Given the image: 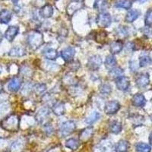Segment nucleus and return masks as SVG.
Listing matches in <instances>:
<instances>
[{
  "label": "nucleus",
  "instance_id": "obj_1",
  "mask_svg": "<svg viewBox=\"0 0 152 152\" xmlns=\"http://www.w3.org/2000/svg\"><path fill=\"white\" fill-rule=\"evenodd\" d=\"M20 119L16 114H11L2 120L0 125L3 129L8 132H17L19 129Z\"/></svg>",
  "mask_w": 152,
  "mask_h": 152
},
{
  "label": "nucleus",
  "instance_id": "obj_2",
  "mask_svg": "<svg viewBox=\"0 0 152 152\" xmlns=\"http://www.w3.org/2000/svg\"><path fill=\"white\" fill-rule=\"evenodd\" d=\"M27 42L29 47L33 50H37L43 43V34L37 31L29 32L27 37Z\"/></svg>",
  "mask_w": 152,
  "mask_h": 152
},
{
  "label": "nucleus",
  "instance_id": "obj_3",
  "mask_svg": "<svg viewBox=\"0 0 152 152\" xmlns=\"http://www.w3.org/2000/svg\"><path fill=\"white\" fill-rule=\"evenodd\" d=\"M111 16L109 13L102 12L98 15L97 18V24L100 28H105L109 27L111 24Z\"/></svg>",
  "mask_w": 152,
  "mask_h": 152
},
{
  "label": "nucleus",
  "instance_id": "obj_4",
  "mask_svg": "<svg viewBox=\"0 0 152 152\" xmlns=\"http://www.w3.org/2000/svg\"><path fill=\"white\" fill-rule=\"evenodd\" d=\"M76 129V124L74 121H66L62 125L60 129L61 134L62 136H68L75 131Z\"/></svg>",
  "mask_w": 152,
  "mask_h": 152
},
{
  "label": "nucleus",
  "instance_id": "obj_5",
  "mask_svg": "<svg viewBox=\"0 0 152 152\" xmlns=\"http://www.w3.org/2000/svg\"><path fill=\"white\" fill-rule=\"evenodd\" d=\"M120 109V104L117 100H110L106 103L104 106V111L107 115L115 114Z\"/></svg>",
  "mask_w": 152,
  "mask_h": 152
},
{
  "label": "nucleus",
  "instance_id": "obj_6",
  "mask_svg": "<svg viewBox=\"0 0 152 152\" xmlns=\"http://www.w3.org/2000/svg\"><path fill=\"white\" fill-rule=\"evenodd\" d=\"M102 65V59L98 55L92 56L89 58L88 62V67L91 70H97Z\"/></svg>",
  "mask_w": 152,
  "mask_h": 152
},
{
  "label": "nucleus",
  "instance_id": "obj_7",
  "mask_svg": "<svg viewBox=\"0 0 152 152\" xmlns=\"http://www.w3.org/2000/svg\"><path fill=\"white\" fill-rule=\"evenodd\" d=\"M94 152H113V145L110 141H103L94 148Z\"/></svg>",
  "mask_w": 152,
  "mask_h": 152
},
{
  "label": "nucleus",
  "instance_id": "obj_8",
  "mask_svg": "<svg viewBox=\"0 0 152 152\" xmlns=\"http://www.w3.org/2000/svg\"><path fill=\"white\" fill-rule=\"evenodd\" d=\"M75 55V50L72 47H66L61 51V56L67 62L72 61Z\"/></svg>",
  "mask_w": 152,
  "mask_h": 152
},
{
  "label": "nucleus",
  "instance_id": "obj_9",
  "mask_svg": "<svg viewBox=\"0 0 152 152\" xmlns=\"http://www.w3.org/2000/svg\"><path fill=\"white\" fill-rule=\"evenodd\" d=\"M116 85L119 90L126 91L129 87V79L126 76H121L116 79Z\"/></svg>",
  "mask_w": 152,
  "mask_h": 152
},
{
  "label": "nucleus",
  "instance_id": "obj_10",
  "mask_svg": "<svg viewBox=\"0 0 152 152\" xmlns=\"http://www.w3.org/2000/svg\"><path fill=\"white\" fill-rule=\"evenodd\" d=\"M19 32V28L17 26H10L5 33V39L9 42H12Z\"/></svg>",
  "mask_w": 152,
  "mask_h": 152
},
{
  "label": "nucleus",
  "instance_id": "obj_11",
  "mask_svg": "<svg viewBox=\"0 0 152 152\" xmlns=\"http://www.w3.org/2000/svg\"><path fill=\"white\" fill-rule=\"evenodd\" d=\"M136 85L139 88H144L148 86L150 82L149 80V75L148 73H142L139 75L136 79Z\"/></svg>",
  "mask_w": 152,
  "mask_h": 152
},
{
  "label": "nucleus",
  "instance_id": "obj_12",
  "mask_svg": "<svg viewBox=\"0 0 152 152\" xmlns=\"http://www.w3.org/2000/svg\"><path fill=\"white\" fill-rule=\"evenodd\" d=\"M21 86V80L18 77H14L9 81L8 85L9 90L12 92H16L19 90V88Z\"/></svg>",
  "mask_w": 152,
  "mask_h": 152
},
{
  "label": "nucleus",
  "instance_id": "obj_13",
  "mask_svg": "<svg viewBox=\"0 0 152 152\" xmlns=\"http://www.w3.org/2000/svg\"><path fill=\"white\" fill-rule=\"evenodd\" d=\"M49 114H50V112H49L48 108L44 107V108H42V109L38 111V113L35 116V119L37 121V123H43L45 122L46 119L48 117Z\"/></svg>",
  "mask_w": 152,
  "mask_h": 152
},
{
  "label": "nucleus",
  "instance_id": "obj_14",
  "mask_svg": "<svg viewBox=\"0 0 152 152\" xmlns=\"http://www.w3.org/2000/svg\"><path fill=\"white\" fill-rule=\"evenodd\" d=\"M52 110L56 116H62L65 113V104L62 101H57L52 106Z\"/></svg>",
  "mask_w": 152,
  "mask_h": 152
},
{
  "label": "nucleus",
  "instance_id": "obj_15",
  "mask_svg": "<svg viewBox=\"0 0 152 152\" xmlns=\"http://www.w3.org/2000/svg\"><path fill=\"white\" fill-rule=\"evenodd\" d=\"M53 14V8L51 5H45L40 9V15L42 18H49Z\"/></svg>",
  "mask_w": 152,
  "mask_h": 152
},
{
  "label": "nucleus",
  "instance_id": "obj_16",
  "mask_svg": "<svg viewBox=\"0 0 152 152\" xmlns=\"http://www.w3.org/2000/svg\"><path fill=\"white\" fill-rule=\"evenodd\" d=\"M132 104L137 107H142L146 104L145 97L141 94H136L132 97Z\"/></svg>",
  "mask_w": 152,
  "mask_h": 152
},
{
  "label": "nucleus",
  "instance_id": "obj_17",
  "mask_svg": "<svg viewBox=\"0 0 152 152\" xmlns=\"http://www.w3.org/2000/svg\"><path fill=\"white\" fill-rule=\"evenodd\" d=\"M12 12L7 9H2L0 11V23L1 24H8L12 19Z\"/></svg>",
  "mask_w": 152,
  "mask_h": 152
},
{
  "label": "nucleus",
  "instance_id": "obj_18",
  "mask_svg": "<svg viewBox=\"0 0 152 152\" xmlns=\"http://www.w3.org/2000/svg\"><path fill=\"white\" fill-rule=\"evenodd\" d=\"M123 48V42L121 40H116L110 43V50L112 54H117L122 51Z\"/></svg>",
  "mask_w": 152,
  "mask_h": 152
},
{
  "label": "nucleus",
  "instance_id": "obj_19",
  "mask_svg": "<svg viewBox=\"0 0 152 152\" xmlns=\"http://www.w3.org/2000/svg\"><path fill=\"white\" fill-rule=\"evenodd\" d=\"M25 54H26V50L24 47H13L9 53V55L12 57H21Z\"/></svg>",
  "mask_w": 152,
  "mask_h": 152
},
{
  "label": "nucleus",
  "instance_id": "obj_20",
  "mask_svg": "<svg viewBox=\"0 0 152 152\" xmlns=\"http://www.w3.org/2000/svg\"><path fill=\"white\" fill-rule=\"evenodd\" d=\"M129 143L126 140H120L115 148L116 152H128L129 149Z\"/></svg>",
  "mask_w": 152,
  "mask_h": 152
},
{
  "label": "nucleus",
  "instance_id": "obj_21",
  "mask_svg": "<svg viewBox=\"0 0 152 152\" xmlns=\"http://www.w3.org/2000/svg\"><path fill=\"white\" fill-rule=\"evenodd\" d=\"M139 15H140V12L139 11L136 10V9H132V10H130L127 13L126 18H125V20H126V22L132 23L138 18Z\"/></svg>",
  "mask_w": 152,
  "mask_h": 152
},
{
  "label": "nucleus",
  "instance_id": "obj_22",
  "mask_svg": "<svg viewBox=\"0 0 152 152\" xmlns=\"http://www.w3.org/2000/svg\"><path fill=\"white\" fill-rule=\"evenodd\" d=\"M108 7H109V4L107 0H95L94 4V8L101 12L107 10Z\"/></svg>",
  "mask_w": 152,
  "mask_h": 152
},
{
  "label": "nucleus",
  "instance_id": "obj_23",
  "mask_svg": "<svg viewBox=\"0 0 152 152\" xmlns=\"http://www.w3.org/2000/svg\"><path fill=\"white\" fill-rule=\"evenodd\" d=\"M93 133H94L93 128H92V127H88V128L85 129H83L81 132V133H80V135H79L80 139H81L82 142H83V141L88 140V139L92 136Z\"/></svg>",
  "mask_w": 152,
  "mask_h": 152
},
{
  "label": "nucleus",
  "instance_id": "obj_24",
  "mask_svg": "<svg viewBox=\"0 0 152 152\" xmlns=\"http://www.w3.org/2000/svg\"><path fill=\"white\" fill-rule=\"evenodd\" d=\"M43 56L49 60H55L58 57V52L54 49H47L43 52Z\"/></svg>",
  "mask_w": 152,
  "mask_h": 152
},
{
  "label": "nucleus",
  "instance_id": "obj_25",
  "mask_svg": "<svg viewBox=\"0 0 152 152\" xmlns=\"http://www.w3.org/2000/svg\"><path fill=\"white\" fill-rule=\"evenodd\" d=\"M66 147L68 148L71 149V150L75 151L78 148L80 145L79 141L75 139V138H69L66 142Z\"/></svg>",
  "mask_w": 152,
  "mask_h": 152
},
{
  "label": "nucleus",
  "instance_id": "obj_26",
  "mask_svg": "<svg viewBox=\"0 0 152 152\" xmlns=\"http://www.w3.org/2000/svg\"><path fill=\"white\" fill-rule=\"evenodd\" d=\"M123 70L119 67H114L110 70L109 75L112 79H115L123 76Z\"/></svg>",
  "mask_w": 152,
  "mask_h": 152
},
{
  "label": "nucleus",
  "instance_id": "obj_27",
  "mask_svg": "<svg viewBox=\"0 0 152 152\" xmlns=\"http://www.w3.org/2000/svg\"><path fill=\"white\" fill-rule=\"evenodd\" d=\"M122 124L118 121H112L110 123V130L113 134H119L122 131Z\"/></svg>",
  "mask_w": 152,
  "mask_h": 152
},
{
  "label": "nucleus",
  "instance_id": "obj_28",
  "mask_svg": "<svg viewBox=\"0 0 152 152\" xmlns=\"http://www.w3.org/2000/svg\"><path fill=\"white\" fill-rule=\"evenodd\" d=\"M116 60L115 59L113 55H109L107 56V58L105 59V66L107 69H112L116 66Z\"/></svg>",
  "mask_w": 152,
  "mask_h": 152
},
{
  "label": "nucleus",
  "instance_id": "obj_29",
  "mask_svg": "<svg viewBox=\"0 0 152 152\" xmlns=\"http://www.w3.org/2000/svg\"><path fill=\"white\" fill-rule=\"evenodd\" d=\"M132 5V0H118L116 2V6L117 8H123L125 9H129Z\"/></svg>",
  "mask_w": 152,
  "mask_h": 152
},
{
  "label": "nucleus",
  "instance_id": "obj_30",
  "mask_svg": "<svg viewBox=\"0 0 152 152\" xmlns=\"http://www.w3.org/2000/svg\"><path fill=\"white\" fill-rule=\"evenodd\" d=\"M152 63V59L148 55H142L139 57V66L141 67H145Z\"/></svg>",
  "mask_w": 152,
  "mask_h": 152
},
{
  "label": "nucleus",
  "instance_id": "obj_31",
  "mask_svg": "<svg viewBox=\"0 0 152 152\" xmlns=\"http://www.w3.org/2000/svg\"><path fill=\"white\" fill-rule=\"evenodd\" d=\"M116 36L119 38H121V39H123V38H126L129 36V31L128 29L126 27L124 26H120L116 30Z\"/></svg>",
  "mask_w": 152,
  "mask_h": 152
},
{
  "label": "nucleus",
  "instance_id": "obj_32",
  "mask_svg": "<svg viewBox=\"0 0 152 152\" xmlns=\"http://www.w3.org/2000/svg\"><path fill=\"white\" fill-rule=\"evenodd\" d=\"M107 37V33L106 31H100L94 36V40L100 43H104L106 42Z\"/></svg>",
  "mask_w": 152,
  "mask_h": 152
},
{
  "label": "nucleus",
  "instance_id": "obj_33",
  "mask_svg": "<svg viewBox=\"0 0 152 152\" xmlns=\"http://www.w3.org/2000/svg\"><path fill=\"white\" fill-rule=\"evenodd\" d=\"M135 149H136L137 152H150L151 151V147L150 145H148L146 143H143V142H140L138 143L135 146Z\"/></svg>",
  "mask_w": 152,
  "mask_h": 152
},
{
  "label": "nucleus",
  "instance_id": "obj_34",
  "mask_svg": "<svg viewBox=\"0 0 152 152\" xmlns=\"http://www.w3.org/2000/svg\"><path fill=\"white\" fill-rule=\"evenodd\" d=\"M100 118V113L97 112H93L91 114L90 116H88V118L86 119V123L88 124L91 125V124H93L94 123L97 121V119Z\"/></svg>",
  "mask_w": 152,
  "mask_h": 152
},
{
  "label": "nucleus",
  "instance_id": "obj_35",
  "mask_svg": "<svg viewBox=\"0 0 152 152\" xmlns=\"http://www.w3.org/2000/svg\"><path fill=\"white\" fill-rule=\"evenodd\" d=\"M111 87L110 85L108 84H103L100 87V93L103 94L104 95H108L111 93Z\"/></svg>",
  "mask_w": 152,
  "mask_h": 152
},
{
  "label": "nucleus",
  "instance_id": "obj_36",
  "mask_svg": "<svg viewBox=\"0 0 152 152\" xmlns=\"http://www.w3.org/2000/svg\"><path fill=\"white\" fill-rule=\"evenodd\" d=\"M81 7H82V5H81V3H79L78 2H72V3H71L70 5H69V7H68V9H67V11H69L72 9V12H70V14L72 15V13H74L76 10H78V9H81Z\"/></svg>",
  "mask_w": 152,
  "mask_h": 152
},
{
  "label": "nucleus",
  "instance_id": "obj_37",
  "mask_svg": "<svg viewBox=\"0 0 152 152\" xmlns=\"http://www.w3.org/2000/svg\"><path fill=\"white\" fill-rule=\"evenodd\" d=\"M33 88L37 94H40L45 91L46 85L44 84H37L33 87Z\"/></svg>",
  "mask_w": 152,
  "mask_h": 152
},
{
  "label": "nucleus",
  "instance_id": "obj_38",
  "mask_svg": "<svg viewBox=\"0 0 152 152\" xmlns=\"http://www.w3.org/2000/svg\"><path fill=\"white\" fill-rule=\"evenodd\" d=\"M145 23L147 26H152V9H149L145 15Z\"/></svg>",
  "mask_w": 152,
  "mask_h": 152
},
{
  "label": "nucleus",
  "instance_id": "obj_39",
  "mask_svg": "<svg viewBox=\"0 0 152 152\" xmlns=\"http://www.w3.org/2000/svg\"><path fill=\"white\" fill-rule=\"evenodd\" d=\"M20 73L21 75H23L30 76L32 74V71H31V69H29L28 66H23L22 69L20 70Z\"/></svg>",
  "mask_w": 152,
  "mask_h": 152
},
{
  "label": "nucleus",
  "instance_id": "obj_40",
  "mask_svg": "<svg viewBox=\"0 0 152 152\" xmlns=\"http://www.w3.org/2000/svg\"><path fill=\"white\" fill-rule=\"evenodd\" d=\"M8 109H9V104H5V103L0 104V116L3 115L8 110Z\"/></svg>",
  "mask_w": 152,
  "mask_h": 152
},
{
  "label": "nucleus",
  "instance_id": "obj_41",
  "mask_svg": "<svg viewBox=\"0 0 152 152\" xmlns=\"http://www.w3.org/2000/svg\"><path fill=\"white\" fill-rule=\"evenodd\" d=\"M79 67H80L79 62H77V61L72 62V63H70V65H69V68H70L71 70H72V71H76V70H78V69H79Z\"/></svg>",
  "mask_w": 152,
  "mask_h": 152
},
{
  "label": "nucleus",
  "instance_id": "obj_42",
  "mask_svg": "<svg viewBox=\"0 0 152 152\" xmlns=\"http://www.w3.org/2000/svg\"><path fill=\"white\" fill-rule=\"evenodd\" d=\"M8 99V95L5 93H0V104L4 103Z\"/></svg>",
  "mask_w": 152,
  "mask_h": 152
},
{
  "label": "nucleus",
  "instance_id": "obj_43",
  "mask_svg": "<svg viewBox=\"0 0 152 152\" xmlns=\"http://www.w3.org/2000/svg\"><path fill=\"white\" fill-rule=\"evenodd\" d=\"M130 69H132V71H136V69H138V65H136V62H130Z\"/></svg>",
  "mask_w": 152,
  "mask_h": 152
},
{
  "label": "nucleus",
  "instance_id": "obj_44",
  "mask_svg": "<svg viewBox=\"0 0 152 152\" xmlns=\"http://www.w3.org/2000/svg\"><path fill=\"white\" fill-rule=\"evenodd\" d=\"M5 143V140L4 139V138H0V148L2 147V145H4V144Z\"/></svg>",
  "mask_w": 152,
  "mask_h": 152
},
{
  "label": "nucleus",
  "instance_id": "obj_45",
  "mask_svg": "<svg viewBox=\"0 0 152 152\" xmlns=\"http://www.w3.org/2000/svg\"><path fill=\"white\" fill-rule=\"evenodd\" d=\"M149 142H150L151 145H152V132L151 133L150 137H149Z\"/></svg>",
  "mask_w": 152,
  "mask_h": 152
},
{
  "label": "nucleus",
  "instance_id": "obj_46",
  "mask_svg": "<svg viewBox=\"0 0 152 152\" xmlns=\"http://www.w3.org/2000/svg\"><path fill=\"white\" fill-rule=\"evenodd\" d=\"M2 38H3V35H2V32H1V31H0V43L2 42Z\"/></svg>",
  "mask_w": 152,
  "mask_h": 152
},
{
  "label": "nucleus",
  "instance_id": "obj_47",
  "mask_svg": "<svg viewBox=\"0 0 152 152\" xmlns=\"http://www.w3.org/2000/svg\"><path fill=\"white\" fill-rule=\"evenodd\" d=\"M74 2H80V1H81V0H73Z\"/></svg>",
  "mask_w": 152,
  "mask_h": 152
},
{
  "label": "nucleus",
  "instance_id": "obj_48",
  "mask_svg": "<svg viewBox=\"0 0 152 152\" xmlns=\"http://www.w3.org/2000/svg\"><path fill=\"white\" fill-rule=\"evenodd\" d=\"M1 88H2V85H1V84H0V91H1Z\"/></svg>",
  "mask_w": 152,
  "mask_h": 152
},
{
  "label": "nucleus",
  "instance_id": "obj_49",
  "mask_svg": "<svg viewBox=\"0 0 152 152\" xmlns=\"http://www.w3.org/2000/svg\"><path fill=\"white\" fill-rule=\"evenodd\" d=\"M151 120H152V115H151Z\"/></svg>",
  "mask_w": 152,
  "mask_h": 152
},
{
  "label": "nucleus",
  "instance_id": "obj_50",
  "mask_svg": "<svg viewBox=\"0 0 152 152\" xmlns=\"http://www.w3.org/2000/svg\"><path fill=\"white\" fill-rule=\"evenodd\" d=\"M151 102H152V100H151Z\"/></svg>",
  "mask_w": 152,
  "mask_h": 152
},
{
  "label": "nucleus",
  "instance_id": "obj_51",
  "mask_svg": "<svg viewBox=\"0 0 152 152\" xmlns=\"http://www.w3.org/2000/svg\"><path fill=\"white\" fill-rule=\"evenodd\" d=\"M56 1H57V0H56Z\"/></svg>",
  "mask_w": 152,
  "mask_h": 152
}]
</instances>
